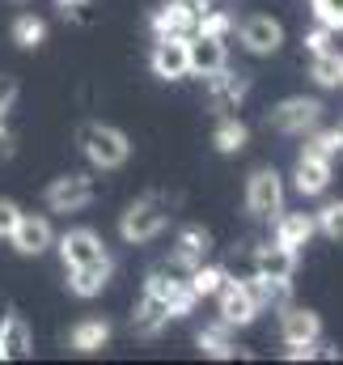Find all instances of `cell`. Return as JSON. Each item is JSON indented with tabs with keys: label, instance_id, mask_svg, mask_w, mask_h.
<instances>
[{
	"label": "cell",
	"instance_id": "cell-21",
	"mask_svg": "<svg viewBox=\"0 0 343 365\" xmlns=\"http://www.w3.org/2000/svg\"><path fill=\"white\" fill-rule=\"evenodd\" d=\"M255 272L267 276V280H292L297 272V251L271 242V247H258L255 251Z\"/></svg>",
	"mask_w": 343,
	"mask_h": 365
},
{
	"label": "cell",
	"instance_id": "cell-33",
	"mask_svg": "<svg viewBox=\"0 0 343 365\" xmlns=\"http://www.w3.org/2000/svg\"><path fill=\"white\" fill-rule=\"evenodd\" d=\"M335 38H339V34H335L331 26L318 21V26L305 34V51H310V56H318V51H335Z\"/></svg>",
	"mask_w": 343,
	"mask_h": 365
},
{
	"label": "cell",
	"instance_id": "cell-25",
	"mask_svg": "<svg viewBox=\"0 0 343 365\" xmlns=\"http://www.w3.org/2000/svg\"><path fill=\"white\" fill-rule=\"evenodd\" d=\"M310 81L318 86V90H339L343 86V51H318V56H310Z\"/></svg>",
	"mask_w": 343,
	"mask_h": 365
},
{
	"label": "cell",
	"instance_id": "cell-20",
	"mask_svg": "<svg viewBox=\"0 0 343 365\" xmlns=\"http://www.w3.org/2000/svg\"><path fill=\"white\" fill-rule=\"evenodd\" d=\"M195 9L191 4H182V0H166V4H157L153 9V17H149V26H153V34H195Z\"/></svg>",
	"mask_w": 343,
	"mask_h": 365
},
{
	"label": "cell",
	"instance_id": "cell-16",
	"mask_svg": "<svg viewBox=\"0 0 343 365\" xmlns=\"http://www.w3.org/2000/svg\"><path fill=\"white\" fill-rule=\"evenodd\" d=\"M314 234H318L314 212H280L275 217V230H271V242H280V247H288V251L301 255L314 242Z\"/></svg>",
	"mask_w": 343,
	"mask_h": 365
},
{
	"label": "cell",
	"instance_id": "cell-12",
	"mask_svg": "<svg viewBox=\"0 0 343 365\" xmlns=\"http://www.w3.org/2000/svg\"><path fill=\"white\" fill-rule=\"evenodd\" d=\"M208 255H212V234L204 225H182L178 238H174V247H170V268L174 272H191Z\"/></svg>",
	"mask_w": 343,
	"mask_h": 365
},
{
	"label": "cell",
	"instance_id": "cell-22",
	"mask_svg": "<svg viewBox=\"0 0 343 365\" xmlns=\"http://www.w3.org/2000/svg\"><path fill=\"white\" fill-rule=\"evenodd\" d=\"M246 145H250V128H246L238 115H221V123L212 128V149L225 153V158H233V153H242Z\"/></svg>",
	"mask_w": 343,
	"mask_h": 365
},
{
	"label": "cell",
	"instance_id": "cell-18",
	"mask_svg": "<svg viewBox=\"0 0 343 365\" xmlns=\"http://www.w3.org/2000/svg\"><path fill=\"white\" fill-rule=\"evenodd\" d=\"M331 166H335V162H327V158L301 153V158H297V166H292V191H297L301 200L322 195V191L331 187Z\"/></svg>",
	"mask_w": 343,
	"mask_h": 365
},
{
	"label": "cell",
	"instance_id": "cell-15",
	"mask_svg": "<svg viewBox=\"0 0 343 365\" xmlns=\"http://www.w3.org/2000/svg\"><path fill=\"white\" fill-rule=\"evenodd\" d=\"M110 336H115L110 319H102V314H85V319H77V323L68 327V349L81 353V357H93V353H102V349L110 344Z\"/></svg>",
	"mask_w": 343,
	"mask_h": 365
},
{
	"label": "cell",
	"instance_id": "cell-34",
	"mask_svg": "<svg viewBox=\"0 0 343 365\" xmlns=\"http://www.w3.org/2000/svg\"><path fill=\"white\" fill-rule=\"evenodd\" d=\"M17 93H21V86H17V77L0 73V119H9V110L17 106Z\"/></svg>",
	"mask_w": 343,
	"mask_h": 365
},
{
	"label": "cell",
	"instance_id": "cell-10",
	"mask_svg": "<svg viewBox=\"0 0 343 365\" xmlns=\"http://www.w3.org/2000/svg\"><path fill=\"white\" fill-rule=\"evenodd\" d=\"M238 43H242V51H250V56H275V51L284 47V26H280V17H271V13H250V17H242V26H238Z\"/></svg>",
	"mask_w": 343,
	"mask_h": 365
},
{
	"label": "cell",
	"instance_id": "cell-35",
	"mask_svg": "<svg viewBox=\"0 0 343 365\" xmlns=\"http://www.w3.org/2000/svg\"><path fill=\"white\" fill-rule=\"evenodd\" d=\"M17 217H21V204H17V200H9V195H0V238H9V234H13Z\"/></svg>",
	"mask_w": 343,
	"mask_h": 365
},
{
	"label": "cell",
	"instance_id": "cell-41",
	"mask_svg": "<svg viewBox=\"0 0 343 365\" xmlns=\"http://www.w3.org/2000/svg\"><path fill=\"white\" fill-rule=\"evenodd\" d=\"M13 4H30V0H13Z\"/></svg>",
	"mask_w": 343,
	"mask_h": 365
},
{
	"label": "cell",
	"instance_id": "cell-29",
	"mask_svg": "<svg viewBox=\"0 0 343 365\" xmlns=\"http://www.w3.org/2000/svg\"><path fill=\"white\" fill-rule=\"evenodd\" d=\"M314 221H318V234H322V238L343 242V200H327V204L314 212Z\"/></svg>",
	"mask_w": 343,
	"mask_h": 365
},
{
	"label": "cell",
	"instance_id": "cell-5",
	"mask_svg": "<svg viewBox=\"0 0 343 365\" xmlns=\"http://www.w3.org/2000/svg\"><path fill=\"white\" fill-rule=\"evenodd\" d=\"M93 200H97V179L93 175H60V179L47 182V191H43L47 212H64V217L85 212Z\"/></svg>",
	"mask_w": 343,
	"mask_h": 365
},
{
	"label": "cell",
	"instance_id": "cell-27",
	"mask_svg": "<svg viewBox=\"0 0 343 365\" xmlns=\"http://www.w3.org/2000/svg\"><path fill=\"white\" fill-rule=\"evenodd\" d=\"M195 344H199V353H204V357H212V361H229V357H238V344H233V336H229V327H225V323L204 327V331L195 336Z\"/></svg>",
	"mask_w": 343,
	"mask_h": 365
},
{
	"label": "cell",
	"instance_id": "cell-23",
	"mask_svg": "<svg viewBox=\"0 0 343 365\" xmlns=\"http://www.w3.org/2000/svg\"><path fill=\"white\" fill-rule=\"evenodd\" d=\"M170 323V314H166V306L157 302V297H140V306H136V314H132V331L140 336V340H157L162 336V327Z\"/></svg>",
	"mask_w": 343,
	"mask_h": 365
},
{
	"label": "cell",
	"instance_id": "cell-8",
	"mask_svg": "<svg viewBox=\"0 0 343 365\" xmlns=\"http://www.w3.org/2000/svg\"><path fill=\"white\" fill-rule=\"evenodd\" d=\"M216 314H221V323H225L229 331H233V327H250L258 314H263L250 280H225V284L216 289Z\"/></svg>",
	"mask_w": 343,
	"mask_h": 365
},
{
	"label": "cell",
	"instance_id": "cell-28",
	"mask_svg": "<svg viewBox=\"0 0 343 365\" xmlns=\"http://www.w3.org/2000/svg\"><path fill=\"white\" fill-rule=\"evenodd\" d=\"M186 280H191V289H195V297H199V302H204V297H216V289H221V284H225V280H229V272H225V268H216V264H208V259H204V264H199V268H191V272H186Z\"/></svg>",
	"mask_w": 343,
	"mask_h": 365
},
{
	"label": "cell",
	"instance_id": "cell-37",
	"mask_svg": "<svg viewBox=\"0 0 343 365\" xmlns=\"http://www.w3.org/2000/svg\"><path fill=\"white\" fill-rule=\"evenodd\" d=\"M56 9H60L64 17H81L89 9V0H56Z\"/></svg>",
	"mask_w": 343,
	"mask_h": 365
},
{
	"label": "cell",
	"instance_id": "cell-11",
	"mask_svg": "<svg viewBox=\"0 0 343 365\" xmlns=\"http://www.w3.org/2000/svg\"><path fill=\"white\" fill-rule=\"evenodd\" d=\"M280 340H284L288 349H314V344L322 340V319H318V310L288 302L284 314H280Z\"/></svg>",
	"mask_w": 343,
	"mask_h": 365
},
{
	"label": "cell",
	"instance_id": "cell-38",
	"mask_svg": "<svg viewBox=\"0 0 343 365\" xmlns=\"http://www.w3.org/2000/svg\"><path fill=\"white\" fill-rule=\"evenodd\" d=\"M182 4H191L195 13H204V9H212V0H182Z\"/></svg>",
	"mask_w": 343,
	"mask_h": 365
},
{
	"label": "cell",
	"instance_id": "cell-39",
	"mask_svg": "<svg viewBox=\"0 0 343 365\" xmlns=\"http://www.w3.org/2000/svg\"><path fill=\"white\" fill-rule=\"evenodd\" d=\"M335 136H339V145H343V115H339V123H335Z\"/></svg>",
	"mask_w": 343,
	"mask_h": 365
},
{
	"label": "cell",
	"instance_id": "cell-26",
	"mask_svg": "<svg viewBox=\"0 0 343 365\" xmlns=\"http://www.w3.org/2000/svg\"><path fill=\"white\" fill-rule=\"evenodd\" d=\"M9 38L21 47V51H38L47 43V21L38 13H17L13 26H9Z\"/></svg>",
	"mask_w": 343,
	"mask_h": 365
},
{
	"label": "cell",
	"instance_id": "cell-7",
	"mask_svg": "<svg viewBox=\"0 0 343 365\" xmlns=\"http://www.w3.org/2000/svg\"><path fill=\"white\" fill-rule=\"evenodd\" d=\"M144 293H149V297H157V302L166 306V314H170V319H186V314L199 306V297H195L191 280H182L174 268H170V272H166V268H157V272L144 276Z\"/></svg>",
	"mask_w": 343,
	"mask_h": 365
},
{
	"label": "cell",
	"instance_id": "cell-14",
	"mask_svg": "<svg viewBox=\"0 0 343 365\" xmlns=\"http://www.w3.org/2000/svg\"><path fill=\"white\" fill-rule=\"evenodd\" d=\"M56 251H60V259H64V268H81L89 259H97V255H106V242L85 230V225H77V230H64L60 238H56Z\"/></svg>",
	"mask_w": 343,
	"mask_h": 365
},
{
	"label": "cell",
	"instance_id": "cell-19",
	"mask_svg": "<svg viewBox=\"0 0 343 365\" xmlns=\"http://www.w3.org/2000/svg\"><path fill=\"white\" fill-rule=\"evenodd\" d=\"M229 68V47L225 38H208V34H191V77H212Z\"/></svg>",
	"mask_w": 343,
	"mask_h": 365
},
{
	"label": "cell",
	"instance_id": "cell-6",
	"mask_svg": "<svg viewBox=\"0 0 343 365\" xmlns=\"http://www.w3.org/2000/svg\"><path fill=\"white\" fill-rule=\"evenodd\" d=\"M149 68L157 81H182L191 77V34H153Z\"/></svg>",
	"mask_w": 343,
	"mask_h": 365
},
{
	"label": "cell",
	"instance_id": "cell-2",
	"mask_svg": "<svg viewBox=\"0 0 343 365\" xmlns=\"http://www.w3.org/2000/svg\"><path fill=\"white\" fill-rule=\"evenodd\" d=\"M77 149L85 153V162L93 170H119V166H127V158H132L127 132L115 128V123H102V119H85V123L77 128Z\"/></svg>",
	"mask_w": 343,
	"mask_h": 365
},
{
	"label": "cell",
	"instance_id": "cell-9",
	"mask_svg": "<svg viewBox=\"0 0 343 365\" xmlns=\"http://www.w3.org/2000/svg\"><path fill=\"white\" fill-rule=\"evenodd\" d=\"M9 242H13V251L21 259H38V255H47L56 247V225H51L47 212H21L13 234H9Z\"/></svg>",
	"mask_w": 343,
	"mask_h": 365
},
{
	"label": "cell",
	"instance_id": "cell-36",
	"mask_svg": "<svg viewBox=\"0 0 343 365\" xmlns=\"http://www.w3.org/2000/svg\"><path fill=\"white\" fill-rule=\"evenodd\" d=\"M17 153V140H13V132L4 128V119H0V162H9Z\"/></svg>",
	"mask_w": 343,
	"mask_h": 365
},
{
	"label": "cell",
	"instance_id": "cell-30",
	"mask_svg": "<svg viewBox=\"0 0 343 365\" xmlns=\"http://www.w3.org/2000/svg\"><path fill=\"white\" fill-rule=\"evenodd\" d=\"M301 153H314V158H327V162H335L343 153V145H339V136H335V128H327L322 132V123L310 132V140H305V149Z\"/></svg>",
	"mask_w": 343,
	"mask_h": 365
},
{
	"label": "cell",
	"instance_id": "cell-32",
	"mask_svg": "<svg viewBox=\"0 0 343 365\" xmlns=\"http://www.w3.org/2000/svg\"><path fill=\"white\" fill-rule=\"evenodd\" d=\"M310 4H314V21H322L335 34H343V0H310Z\"/></svg>",
	"mask_w": 343,
	"mask_h": 365
},
{
	"label": "cell",
	"instance_id": "cell-4",
	"mask_svg": "<svg viewBox=\"0 0 343 365\" xmlns=\"http://www.w3.org/2000/svg\"><path fill=\"white\" fill-rule=\"evenodd\" d=\"M246 212L255 221H275L284 212V175L275 166H258L255 175L246 179V195H242Z\"/></svg>",
	"mask_w": 343,
	"mask_h": 365
},
{
	"label": "cell",
	"instance_id": "cell-1",
	"mask_svg": "<svg viewBox=\"0 0 343 365\" xmlns=\"http://www.w3.org/2000/svg\"><path fill=\"white\" fill-rule=\"evenodd\" d=\"M174 221V200L166 191H144V195H136L127 208H123V217H119V238L127 242V247H144V242H153V238H162L166 230H170Z\"/></svg>",
	"mask_w": 343,
	"mask_h": 365
},
{
	"label": "cell",
	"instance_id": "cell-13",
	"mask_svg": "<svg viewBox=\"0 0 343 365\" xmlns=\"http://www.w3.org/2000/svg\"><path fill=\"white\" fill-rule=\"evenodd\" d=\"M204 86H208V106H212L216 115H229V110H238L242 98L250 93V77H246V73H233V68H221V73H212Z\"/></svg>",
	"mask_w": 343,
	"mask_h": 365
},
{
	"label": "cell",
	"instance_id": "cell-31",
	"mask_svg": "<svg viewBox=\"0 0 343 365\" xmlns=\"http://www.w3.org/2000/svg\"><path fill=\"white\" fill-rule=\"evenodd\" d=\"M229 30H233V17H229L225 9H216V4H212V9H204V13L195 17V34H208V38H225Z\"/></svg>",
	"mask_w": 343,
	"mask_h": 365
},
{
	"label": "cell",
	"instance_id": "cell-17",
	"mask_svg": "<svg viewBox=\"0 0 343 365\" xmlns=\"http://www.w3.org/2000/svg\"><path fill=\"white\" fill-rule=\"evenodd\" d=\"M110 276H115V259L110 255H97V259L81 264V268H68V293L89 302V297H97L110 284Z\"/></svg>",
	"mask_w": 343,
	"mask_h": 365
},
{
	"label": "cell",
	"instance_id": "cell-3",
	"mask_svg": "<svg viewBox=\"0 0 343 365\" xmlns=\"http://www.w3.org/2000/svg\"><path fill=\"white\" fill-rule=\"evenodd\" d=\"M322 115H327L322 98L292 93V98H284V102H275V106L267 110V128L280 132V136H310V132L322 123Z\"/></svg>",
	"mask_w": 343,
	"mask_h": 365
},
{
	"label": "cell",
	"instance_id": "cell-40",
	"mask_svg": "<svg viewBox=\"0 0 343 365\" xmlns=\"http://www.w3.org/2000/svg\"><path fill=\"white\" fill-rule=\"evenodd\" d=\"M0 361H9V357H4V344H0Z\"/></svg>",
	"mask_w": 343,
	"mask_h": 365
},
{
	"label": "cell",
	"instance_id": "cell-24",
	"mask_svg": "<svg viewBox=\"0 0 343 365\" xmlns=\"http://www.w3.org/2000/svg\"><path fill=\"white\" fill-rule=\"evenodd\" d=\"M0 344H4V357H34V336H30V323L21 314H9L0 323Z\"/></svg>",
	"mask_w": 343,
	"mask_h": 365
}]
</instances>
